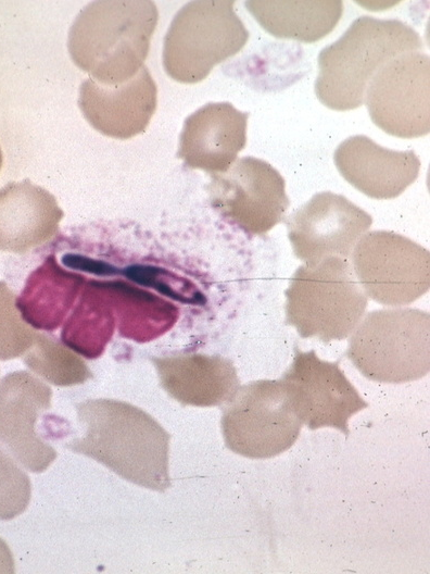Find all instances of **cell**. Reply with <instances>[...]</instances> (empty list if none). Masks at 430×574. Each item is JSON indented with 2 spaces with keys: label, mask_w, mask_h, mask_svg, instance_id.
<instances>
[{
  "label": "cell",
  "mask_w": 430,
  "mask_h": 574,
  "mask_svg": "<svg viewBox=\"0 0 430 574\" xmlns=\"http://www.w3.org/2000/svg\"><path fill=\"white\" fill-rule=\"evenodd\" d=\"M76 411L85 434L67 448L142 487L164 491L170 486L169 434L151 415L113 399L80 402Z\"/></svg>",
  "instance_id": "obj_1"
},
{
  "label": "cell",
  "mask_w": 430,
  "mask_h": 574,
  "mask_svg": "<svg viewBox=\"0 0 430 574\" xmlns=\"http://www.w3.org/2000/svg\"><path fill=\"white\" fill-rule=\"evenodd\" d=\"M159 18L150 0H100L74 20L67 39L73 62L102 85H118L143 66Z\"/></svg>",
  "instance_id": "obj_2"
},
{
  "label": "cell",
  "mask_w": 430,
  "mask_h": 574,
  "mask_svg": "<svg viewBox=\"0 0 430 574\" xmlns=\"http://www.w3.org/2000/svg\"><path fill=\"white\" fill-rule=\"evenodd\" d=\"M421 48L419 34L408 24L361 16L319 52L315 93L332 110L356 109L364 103L369 80L385 63Z\"/></svg>",
  "instance_id": "obj_3"
},
{
  "label": "cell",
  "mask_w": 430,
  "mask_h": 574,
  "mask_svg": "<svg viewBox=\"0 0 430 574\" xmlns=\"http://www.w3.org/2000/svg\"><path fill=\"white\" fill-rule=\"evenodd\" d=\"M286 324L302 338L324 342L343 340L358 325L368 297L359 286L347 259L329 257L301 265L286 290Z\"/></svg>",
  "instance_id": "obj_4"
},
{
  "label": "cell",
  "mask_w": 430,
  "mask_h": 574,
  "mask_svg": "<svg viewBox=\"0 0 430 574\" xmlns=\"http://www.w3.org/2000/svg\"><path fill=\"white\" fill-rule=\"evenodd\" d=\"M430 314L414 308L369 312L352 332L346 351L368 379L400 384L430 370Z\"/></svg>",
  "instance_id": "obj_5"
},
{
  "label": "cell",
  "mask_w": 430,
  "mask_h": 574,
  "mask_svg": "<svg viewBox=\"0 0 430 574\" xmlns=\"http://www.w3.org/2000/svg\"><path fill=\"white\" fill-rule=\"evenodd\" d=\"M233 4L227 0H198L177 12L163 47V65L169 77L185 84L201 82L215 65L244 47L249 32Z\"/></svg>",
  "instance_id": "obj_6"
},
{
  "label": "cell",
  "mask_w": 430,
  "mask_h": 574,
  "mask_svg": "<svg viewBox=\"0 0 430 574\" xmlns=\"http://www.w3.org/2000/svg\"><path fill=\"white\" fill-rule=\"evenodd\" d=\"M302 422L281 379L240 386L224 403L222 432L226 446L251 459H267L288 450Z\"/></svg>",
  "instance_id": "obj_7"
},
{
  "label": "cell",
  "mask_w": 430,
  "mask_h": 574,
  "mask_svg": "<svg viewBox=\"0 0 430 574\" xmlns=\"http://www.w3.org/2000/svg\"><path fill=\"white\" fill-rule=\"evenodd\" d=\"M351 258L365 295L383 305H406L429 290V250L403 235L389 230L364 234Z\"/></svg>",
  "instance_id": "obj_8"
},
{
  "label": "cell",
  "mask_w": 430,
  "mask_h": 574,
  "mask_svg": "<svg viewBox=\"0 0 430 574\" xmlns=\"http://www.w3.org/2000/svg\"><path fill=\"white\" fill-rule=\"evenodd\" d=\"M212 208L249 236L266 234L280 223L290 201L280 173L264 160L243 157L223 173L211 174Z\"/></svg>",
  "instance_id": "obj_9"
},
{
  "label": "cell",
  "mask_w": 430,
  "mask_h": 574,
  "mask_svg": "<svg viewBox=\"0 0 430 574\" xmlns=\"http://www.w3.org/2000/svg\"><path fill=\"white\" fill-rule=\"evenodd\" d=\"M429 55L407 52L385 63L369 80L364 102L372 122L400 138L429 133Z\"/></svg>",
  "instance_id": "obj_10"
},
{
  "label": "cell",
  "mask_w": 430,
  "mask_h": 574,
  "mask_svg": "<svg viewBox=\"0 0 430 574\" xmlns=\"http://www.w3.org/2000/svg\"><path fill=\"white\" fill-rule=\"evenodd\" d=\"M295 355L281 377L293 410L309 429L334 427L349 435L350 417L368 407L338 362L320 360L314 350Z\"/></svg>",
  "instance_id": "obj_11"
},
{
  "label": "cell",
  "mask_w": 430,
  "mask_h": 574,
  "mask_svg": "<svg viewBox=\"0 0 430 574\" xmlns=\"http://www.w3.org/2000/svg\"><path fill=\"white\" fill-rule=\"evenodd\" d=\"M284 223L294 255L313 266L329 257L349 259L372 219L344 196L322 191L289 215Z\"/></svg>",
  "instance_id": "obj_12"
},
{
  "label": "cell",
  "mask_w": 430,
  "mask_h": 574,
  "mask_svg": "<svg viewBox=\"0 0 430 574\" xmlns=\"http://www.w3.org/2000/svg\"><path fill=\"white\" fill-rule=\"evenodd\" d=\"M51 388L27 371L9 373L0 380V442L28 471L40 473L56 451L40 435L37 423L50 409Z\"/></svg>",
  "instance_id": "obj_13"
},
{
  "label": "cell",
  "mask_w": 430,
  "mask_h": 574,
  "mask_svg": "<svg viewBox=\"0 0 430 574\" xmlns=\"http://www.w3.org/2000/svg\"><path fill=\"white\" fill-rule=\"evenodd\" d=\"M78 105L99 133L131 138L146 129L155 111L156 85L146 66L118 85H102L89 78L80 85Z\"/></svg>",
  "instance_id": "obj_14"
},
{
  "label": "cell",
  "mask_w": 430,
  "mask_h": 574,
  "mask_svg": "<svg viewBox=\"0 0 430 574\" xmlns=\"http://www.w3.org/2000/svg\"><path fill=\"white\" fill-rule=\"evenodd\" d=\"M248 117L229 102L203 105L186 118L177 157L191 169L226 172L245 146Z\"/></svg>",
  "instance_id": "obj_15"
},
{
  "label": "cell",
  "mask_w": 430,
  "mask_h": 574,
  "mask_svg": "<svg viewBox=\"0 0 430 574\" xmlns=\"http://www.w3.org/2000/svg\"><path fill=\"white\" fill-rule=\"evenodd\" d=\"M333 160L347 183L379 200L400 196L416 180L420 170V160L413 150H390L365 135L343 140Z\"/></svg>",
  "instance_id": "obj_16"
},
{
  "label": "cell",
  "mask_w": 430,
  "mask_h": 574,
  "mask_svg": "<svg viewBox=\"0 0 430 574\" xmlns=\"http://www.w3.org/2000/svg\"><path fill=\"white\" fill-rule=\"evenodd\" d=\"M63 211L55 198L28 179L0 189V250L24 253L49 240Z\"/></svg>",
  "instance_id": "obj_17"
},
{
  "label": "cell",
  "mask_w": 430,
  "mask_h": 574,
  "mask_svg": "<svg viewBox=\"0 0 430 574\" xmlns=\"http://www.w3.org/2000/svg\"><path fill=\"white\" fill-rule=\"evenodd\" d=\"M152 361L161 386L182 404L222 405L240 387L233 363L220 355L186 353Z\"/></svg>",
  "instance_id": "obj_18"
},
{
  "label": "cell",
  "mask_w": 430,
  "mask_h": 574,
  "mask_svg": "<svg viewBox=\"0 0 430 574\" xmlns=\"http://www.w3.org/2000/svg\"><path fill=\"white\" fill-rule=\"evenodd\" d=\"M81 274L63 269L54 254L26 279L15 307L30 327L52 332L61 326L86 283Z\"/></svg>",
  "instance_id": "obj_19"
},
{
  "label": "cell",
  "mask_w": 430,
  "mask_h": 574,
  "mask_svg": "<svg viewBox=\"0 0 430 574\" xmlns=\"http://www.w3.org/2000/svg\"><path fill=\"white\" fill-rule=\"evenodd\" d=\"M248 11L258 24L277 38L315 42L328 35L340 21L343 2L246 1Z\"/></svg>",
  "instance_id": "obj_20"
},
{
  "label": "cell",
  "mask_w": 430,
  "mask_h": 574,
  "mask_svg": "<svg viewBox=\"0 0 430 574\" xmlns=\"http://www.w3.org/2000/svg\"><path fill=\"white\" fill-rule=\"evenodd\" d=\"M115 312L122 337L148 342L167 333L179 317L172 302L124 280H102Z\"/></svg>",
  "instance_id": "obj_21"
},
{
  "label": "cell",
  "mask_w": 430,
  "mask_h": 574,
  "mask_svg": "<svg viewBox=\"0 0 430 574\" xmlns=\"http://www.w3.org/2000/svg\"><path fill=\"white\" fill-rule=\"evenodd\" d=\"M115 312L102 280H87L78 302L66 317L61 341L86 359H97L112 339Z\"/></svg>",
  "instance_id": "obj_22"
},
{
  "label": "cell",
  "mask_w": 430,
  "mask_h": 574,
  "mask_svg": "<svg viewBox=\"0 0 430 574\" xmlns=\"http://www.w3.org/2000/svg\"><path fill=\"white\" fill-rule=\"evenodd\" d=\"M24 362L38 376L56 386L83 384L92 376L77 353L42 333H37L25 352Z\"/></svg>",
  "instance_id": "obj_23"
},
{
  "label": "cell",
  "mask_w": 430,
  "mask_h": 574,
  "mask_svg": "<svg viewBox=\"0 0 430 574\" xmlns=\"http://www.w3.org/2000/svg\"><path fill=\"white\" fill-rule=\"evenodd\" d=\"M31 495L28 475L0 445V520H12L27 508Z\"/></svg>",
  "instance_id": "obj_24"
},
{
  "label": "cell",
  "mask_w": 430,
  "mask_h": 574,
  "mask_svg": "<svg viewBox=\"0 0 430 574\" xmlns=\"http://www.w3.org/2000/svg\"><path fill=\"white\" fill-rule=\"evenodd\" d=\"M129 279L143 286H150L162 294L181 302H203V295L189 280L164 269L149 265H131L125 269Z\"/></svg>",
  "instance_id": "obj_25"
},
{
  "label": "cell",
  "mask_w": 430,
  "mask_h": 574,
  "mask_svg": "<svg viewBox=\"0 0 430 574\" xmlns=\"http://www.w3.org/2000/svg\"><path fill=\"white\" fill-rule=\"evenodd\" d=\"M14 560L8 545L0 538V573H14Z\"/></svg>",
  "instance_id": "obj_26"
},
{
  "label": "cell",
  "mask_w": 430,
  "mask_h": 574,
  "mask_svg": "<svg viewBox=\"0 0 430 574\" xmlns=\"http://www.w3.org/2000/svg\"><path fill=\"white\" fill-rule=\"evenodd\" d=\"M1 165H2V152H1V149H0V169H1Z\"/></svg>",
  "instance_id": "obj_27"
}]
</instances>
